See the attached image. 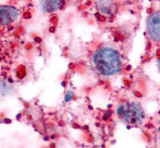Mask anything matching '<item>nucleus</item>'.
<instances>
[{"mask_svg": "<svg viewBox=\"0 0 160 148\" xmlns=\"http://www.w3.org/2000/svg\"><path fill=\"white\" fill-rule=\"evenodd\" d=\"M96 69L103 75H114L122 67L120 53L112 47H103L97 51L93 57Z\"/></svg>", "mask_w": 160, "mask_h": 148, "instance_id": "obj_1", "label": "nucleus"}, {"mask_svg": "<svg viewBox=\"0 0 160 148\" xmlns=\"http://www.w3.org/2000/svg\"><path fill=\"white\" fill-rule=\"evenodd\" d=\"M117 113L122 120L131 125H140L145 119V113L142 107L135 102L122 104L117 110Z\"/></svg>", "mask_w": 160, "mask_h": 148, "instance_id": "obj_2", "label": "nucleus"}, {"mask_svg": "<svg viewBox=\"0 0 160 148\" xmlns=\"http://www.w3.org/2000/svg\"><path fill=\"white\" fill-rule=\"evenodd\" d=\"M160 14L159 12H153L151 15H149L147 19V32L150 37V39L158 42L160 40Z\"/></svg>", "mask_w": 160, "mask_h": 148, "instance_id": "obj_3", "label": "nucleus"}, {"mask_svg": "<svg viewBox=\"0 0 160 148\" xmlns=\"http://www.w3.org/2000/svg\"><path fill=\"white\" fill-rule=\"evenodd\" d=\"M19 16L18 11L13 6L0 5V25L5 26L15 22Z\"/></svg>", "mask_w": 160, "mask_h": 148, "instance_id": "obj_4", "label": "nucleus"}, {"mask_svg": "<svg viewBox=\"0 0 160 148\" xmlns=\"http://www.w3.org/2000/svg\"><path fill=\"white\" fill-rule=\"evenodd\" d=\"M97 9L100 13L111 16L116 12V3L114 0H97Z\"/></svg>", "mask_w": 160, "mask_h": 148, "instance_id": "obj_5", "label": "nucleus"}, {"mask_svg": "<svg viewBox=\"0 0 160 148\" xmlns=\"http://www.w3.org/2000/svg\"><path fill=\"white\" fill-rule=\"evenodd\" d=\"M65 0H41V7L42 11L52 13L62 8Z\"/></svg>", "mask_w": 160, "mask_h": 148, "instance_id": "obj_6", "label": "nucleus"}, {"mask_svg": "<svg viewBox=\"0 0 160 148\" xmlns=\"http://www.w3.org/2000/svg\"><path fill=\"white\" fill-rule=\"evenodd\" d=\"M10 90H11V88L7 83L5 81H0V94L6 95L9 93Z\"/></svg>", "mask_w": 160, "mask_h": 148, "instance_id": "obj_7", "label": "nucleus"}, {"mask_svg": "<svg viewBox=\"0 0 160 148\" xmlns=\"http://www.w3.org/2000/svg\"><path fill=\"white\" fill-rule=\"evenodd\" d=\"M72 98H73V93H72V92H68V93L66 94L65 101H66V102H67V101H70Z\"/></svg>", "mask_w": 160, "mask_h": 148, "instance_id": "obj_8", "label": "nucleus"}]
</instances>
